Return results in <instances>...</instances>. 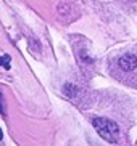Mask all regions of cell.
Masks as SVG:
<instances>
[{"mask_svg":"<svg viewBox=\"0 0 137 146\" xmlns=\"http://www.w3.org/2000/svg\"><path fill=\"white\" fill-rule=\"evenodd\" d=\"M3 138V132H2V129H0V140Z\"/></svg>","mask_w":137,"mask_h":146,"instance_id":"5b68a950","label":"cell"},{"mask_svg":"<svg viewBox=\"0 0 137 146\" xmlns=\"http://www.w3.org/2000/svg\"><path fill=\"white\" fill-rule=\"evenodd\" d=\"M8 61H10V56H3V58H0V64H2V66H5V68L8 69V68H10Z\"/></svg>","mask_w":137,"mask_h":146,"instance_id":"3957f363","label":"cell"},{"mask_svg":"<svg viewBox=\"0 0 137 146\" xmlns=\"http://www.w3.org/2000/svg\"><path fill=\"white\" fill-rule=\"evenodd\" d=\"M94 127L99 132L102 138H105L110 143L120 141V127L113 122V120L107 119V117H97L94 119Z\"/></svg>","mask_w":137,"mask_h":146,"instance_id":"7a4b0ae2","label":"cell"},{"mask_svg":"<svg viewBox=\"0 0 137 146\" xmlns=\"http://www.w3.org/2000/svg\"><path fill=\"white\" fill-rule=\"evenodd\" d=\"M2 92H0V112H2V116H5V108H3V104H2Z\"/></svg>","mask_w":137,"mask_h":146,"instance_id":"277c9868","label":"cell"},{"mask_svg":"<svg viewBox=\"0 0 137 146\" xmlns=\"http://www.w3.org/2000/svg\"><path fill=\"white\" fill-rule=\"evenodd\" d=\"M110 74L116 80L137 88V43L126 47L110 58Z\"/></svg>","mask_w":137,"mask_h":146,"instance_id":"6da1fadb","label":"cell"}]
</instances>
